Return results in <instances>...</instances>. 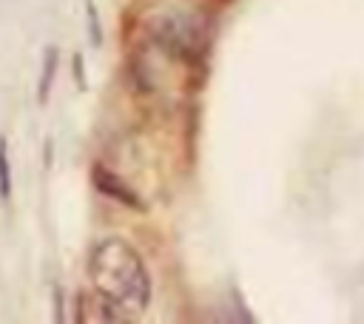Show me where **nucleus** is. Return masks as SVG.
Returning <instances> with one entry per match:
<instances>
[{
    "label": "nucleus",
    "mask_w": 364,
    "mask_h": 324,
    "mask_svg": "<svg viewBox=\"0 0 364 324\" xmlns=\"http://www.w3.org/2000/svg\"><path fill=\"white\" fill-rule=\"evenodd\" d=\"M94 182H97V188H100V190H105V193L117 196L119 202H125V205H131V207H142V202L134 196V190H131V188H125L114 173H108V171L97 168V171H94Z\"/></svg>",
    "instance_id": "f03ea898"
},
{
    "label": "nucleus",
    "mask_w": 364,
    "mask_h": 324,
    "mask_svg": "<svg viewBox=\"0 0 364 324\" xmlns=\"http://www.w3.org/2000/svg\"><path fill=\"white\" fill-rule=\"evenodd\" d=\"M54 71H57V48H48V57H46V68H43V77H40V102H46V94L51 88V80H54Z\"/></svg>",
    "instance_id": "7ed1b4c3"
},
{
    "label": "nucleus",
    "mask_w": 364,
    "mask_h": 324,
    "mask_svg": "<svg viewBox=\"0 0 364 324\" xmlns=\"http://www.w3.org/2000/svg\"><path fill=\"white\" fill-rule=\"evenodd\" d=\"M91 276L97 290L114 304L131 313H139L151 296V279L142 267V259L119 239L102 242L91 256Z\"/></svg>",
    "instance_id": "f257e3e1"
}]
</instances>
